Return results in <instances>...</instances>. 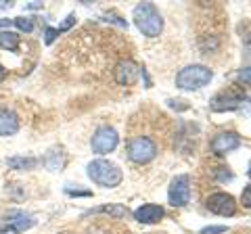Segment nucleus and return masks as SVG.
I'll use <instances>...</instances> for the list:
<instances>
[{
	"instance_id": "obj_1",
	"label": "nucleus",
	"mask_w": 251,
	"mask_h": 234,
	"mask_svg": "<svg viewBox=\"0 0 251 234\" xmlns=\"http://www.w3.org/2000/svg\"><path fill=\"white\" fill-rule=\"evenodd\" d=\"M134 23L136 27L143 32L147 38H157L163 29V19H161V13L157 11V6L153 2H140L134 6Z\"/></svg>"
},
{
	"instance_id": "obj_2",
	"label": "nucleus",
	"mask_w": 251,
	"mask_h": 234,
	"mask_svg": "<svg viewBox=\"0 0 251 234\" xmlns=\"http://www.w3.org/2000/svg\"><path fill=\"white\" fill-rule=\"evenodd\" d=\"M88 178L94 184L103 186V188H115V186L122 184L124 174L115 163L107 159H94L88 163Z\"/></svg>"
},
{
	"instance_id": "obj_3",
	"label": "nucleus",
	"mask_w": 251,
	"mask_h": 234,
	"mask_svg": "<svg viewBox=\"0 0 251 234\" xmlns=\"http://www.w3.org/2000/svg\"><path fill=\"white\" fill-rule=\"evenodd\" d=\"M214 77V71L205 65H188L180 69L176 75V86L180 90H199L203 86H207Z\"/></svg>"
},
{
	"instance_id": "obj_4",
	"label": "nucleus",
	"mask_w": 251,
	"mask_h": 234,
	"mask_svg": "<svg viewBox=\"0 0 251 234\" xmlns=\"http://www.w3.org/2000/svg\"><path fill=\"white\" fill-rule=\"evenodd\" d=\"M128 157L138 165H145L157 157V144L147 136H136L128 142Z\"/></svg>"
},
{
	"instance_id": "obj_5",
	"label": "nucleus",
	"mask_w": 251,
	"mask_h": 234,
	"mask_svg": "<svg viewBox=\"0 0 251 234\" xmlns=\"http://www.w3.org/2000/svg\"><path fill=\"white\" fill-rule=\"evenodd\" d=\"M34 224H36V220L29 213L15 209V211H9L2 220H0V234H6V232L9 234H19V232L29 230Z\"/></svg>"
},
{
	"instance_id": "obj_6",
	"label": "nucleus",
	"mask_w": 251,
	"mask_h": 234,
	"mask_svg": "<svg viewBox=\"0 0 251 234\" xmlns=\"http://www.w3.org/2000/svg\"><path fill=\"white\" fill-rule=\"evenodd\" d=\"M168 201L172 207H184L191 201V178L186 174H180L170 182Z\"/></svg>"
},
{
	"instance_id": "obj_7",
	"label": "nucleus",
	"mask_w": 251,
	"mask_h": 234,
	"mask_svg": "<svg viewBox=\"0 0 251 234\" xmlns=\"http://www.w3.org/2000/svg\"><path fill=\"white\" fill-rule=\"evenodd\" d=\"M117 142H120V136H117V132L109 126H103L99 128L97 132L92 134V140H90V146L92 151L97 155H107V153H113Z\"/></svg>"
},
{
	"instance_id": "obj_8",
	"label": "nucleus",
	"mask_w": 251,
	"mask_h": 234,
	"mask_svg": "<svg viewBox=\"0 0 251 234\" xmlns=\"http://www.w3.org/2000/svg\"><path fill=\"white\" fill-rule=\"evenodd\" d=\"M205 207L209 209L211 213L222 215V217H230L237 213V201H234L232 194L228 192H214L209 194L205 201Z\"/></svg>"
},
{
	"instance_id": "obj_9",
	"label": "nucleus",
	"mask_w": 251,
	"mask_h": 234,
	"mask_svg": "<svg viewBox=\"0 0 251 234\" xmlns=\"http://www.w3.org/2000/svg\"><path fill=\"white\" fill-rule=\"evenodd\" d=\"M243 98L245 94L243 92H237V90H222L220 94H216L211 98V111H232V109H239L243 105Z\"/></svg>"
},
{
	"instance_id": "obj_10",
	"label": "nucleus",
	"mask_w": 251,
	"mask_h": 234,
	"mask_svg": "<svg viewBox=\"0 0 251 234\" xmlns=\"http://www.w3.org/2000/svg\"><path fill=\"white\" fill-rule=\"evenodd\" d=\"M140 73H143V69H140L134 63V61H130V59H122L120 63L115 65V69H113L115 82L120 84V86H132V84H136Z\"/></svg>"
},
{
	"instance_id": "obj_11",
	"label": "nucleus",
	"mask_w": 251,
	"mask_h": 234,
	"mask_svg": "<svg viewBox=\"0 0 251 234\" xmlns=\"http://www.w3.org/2000/svg\"><path fill=\"white\" fill-rule=\"evenodd\" d=\"M241 146V136L237 132H220L211 140V151L216 155H226L230 151H237Z\"/></svg>"
},
{
	"instance_id": "obj_12",
	"label": "nucleus",
	"mask_w": 251,
	"mask_h": 234,
	"mask_svg": "<svg viewBox=\"0 0 251 234\" xmlns=\"http://www.w3.org/2000/svg\"><path fill=\"white\" fill-rule=\"evenodd\" d=\"M166 215L161 205H153V203H147V205L138 207L134 211V220L140 224H157L161 217Z\"/></svg>"
},
{
	"instance_id": "obj_13",
	"label": "nucleus",
	"mask_w": 251,
	"mask_h": 234,
	"mask_svg": "<svg viewBox=\"0 0 251 234\" xmlns=\"http://www.w3.org/2000/svg\"><path fill=\"white\" fill-rule=\"evenodd\" d=\"M19 132V117L13 109L0 107V136H13Z\"/></svg>"
},
{
	"instance_id": "obj_14",
	"label": "nucleus",
	"mask_w": 251,
	"mask_h": 234,
	"mask_svg": "<svg viewBox=\"0 0 251 234\" xmlns=\"http://www.w3.org/2000/svg\"><path fill=\"white\" fill-rule=\"evenodd\" d=\"M97 213H107L115 217V220H122V217L128 215V209L124 205H117V203H109V205H100V207H94V209H88L84 215H97Z\"/></svg>"
},
{
	"instance_id": "obj_15",
	"label": "nucleus",
	"mask_w": 251,
	"mask_h": 234,
	"mask_svg": "<svg viewBox=\"0 0 251 234\" xmlns=\"http://www.w3.org/2000/svg\"><path fill=\"white\" fill-rule=\"evenodd\" d=\"M38 163L40 161H38L36 157H11V159H6V165H9L11 169H17V171L34 169Z\"/></svg>"
},
{
	"instance_id": "obj_16",
	"label": "nucleus",
	"mask_w": 251,
	"mask_h": 234,
	"mask_svg": "<svg viewBox=\"0 0 251 234\" xmlns=\"http://www.w3.org/2000/svg\"><path fill=\"white\" fill-rule=\"evenodd\" d=\"M19 34L17 32H0V48L2 50H9V52H15V50H19Z\"/></svg>"
},
{
	"instance_id": "obj_17",
	"label": "nucleus",
	"mask_w": 251,
	"mask_h": 234,
	"mask_svg": "<svg viewBox=\"0 0 251 234\" xmlns=\"http://www.w3.org/2000/svg\"><path fill=\"white\" fill-rule=\"evenodd\" d=\"M63 161H65V159H63V153L61 151H50L44 157V165L49 167L50 171H57V169L63 167Z\"/></svg>"
},
{
	"instance_id": "obj_18",
	"label": "nucleus",
	"mask_w": 251,
	"mask_h": 234,
	"mask_svg": "<svg viewBox=\"0 0 251 234\" xmlns=\"http://www.w3.org/2000/svg\"><path fill=\"white\" fill-rule=\"evenodd\" d=\"M13 25H17L19 32H25V34L34 32V19H31V17H15Z\"/></svg>"
},
{
	"instance_id": "obj_19",
	"label": "nucleus",
	"mask_w": 251,
	"mask_h": 234,
	"mask_svg": "<svg viewBox=\"0 0 251 234\" xmlns=\"http://www.w3.org/2000/svg\"><path fill=\"white\" fill-rule=\"evenodd\" d=\"M57 36H59V29L57 27H46L44 29V42L46 44H52L54 40H57Z\"/></svg>"
},
{
	"instance_id": "obj_20",
	"label": "nucleus",
	"mask_w": 251,
	"mask_h": 234,
	"mask_svg": "<svg viewBox=\"0 0 251 234\" xmlns=\"http://www.w3.org/2000/svg\"><path fill=\"white\" fill-rule=\"evenodd\" d=\"M105 21H111V23H117V25H120V27H126V29H128V21H124L122 17H117V15H115V13H107V15H105Z\"/></svg>"
},
{
	"instance_id": "obj_21",
	"label": "nucleus",
	"mask_w": 251,
	"mask_h": 234,
	"mask_svg": "<svg viewBox=\"0 0 251 234\" xmlns=\"http://www.w3.org/2000/svg\"><path fill=\"white\" fill-rule=\"evenodd\" d=\"M226 230V226H207V228H203L201 230V234H224Z\"/></svg>"
},
{
	"instance_id": "obj_22",
	"label": "nucleus",
	"mask_w": 251,
	"mask_h": 234,
	"mask_svg": "<svg viewBox=\"0 0 251 234\" xmlns=\"http://www.w3.org/2000/svg\"><path fill=\"white\" fill-rule=\"evenodd\" d=\"M241 203H243V207L251 209V184L247 186L245 190H243V194H241Z\"/></svg>"
},
{
	"instance_id": "obj_23",
	"label": "nucleus",
	"mask_w": 251,
	"mask_h": 234,
	"mask_svg": "<svg viewBox=\"0 0 251 234\" xmlns=\"http://www.w3.org/2000/svg\"><path fill=\"white\" fill-rule=\"evenodd\" d=\"M67 194H72V197H90V190H82V188H72V186H67L65 188Z\"/></svg>"
},
{
	"instance_id": "obj_24",
	"label": "nucleus",
	"mask_w": 251,
	"mask_h": 234,
	"mask_svg": "<svg viewBox=\"0 0 251 234\" xmlns=\"http://www.w3.org/2000/svg\"><path fill=\"white\" fill-rule=\"evenodd\" d=\"M74 23H75V15H69V17L65 19V23H63V25H61V27H57V29H59V34H61V32H67V29H69V27H72V25H74Z\"/></svg>"
},
{
	"instance_id": "obj_25",
	"label": "nucleus",
	"mask_w": 251,
	"mask_h": 234,
	"mask_svg": "<svg viewBox=\"0 0 251 234\" xmlns=\"http://www.w3.org/2000/svg\"><path fill=\"white\" fill-rule=\"evenodd\" d=\"M13 25V19H0V27H11Z\"/></svg>"
},
{
	"instance_id": "obj_26",
	"label": "nucleus",
	"mask_w": 251,
	"mask_h": 234,
	"mask_svg": "<svg viewBox=\"0 0 251 234\" xmlns=\"http://www.w3.org/2000/svg\"><path fill=\"white\" fill-rule=\"evenodd\" d=\"M27 9H42V2H29Z\"/></svg>"
},
{
	"instance_id": "obj_27",
	"label": "nucleus",
	"mask_w": 251,
	"mask_h": 234,
	"mask_svg": "<svg viewBox=\"0 0 251 234\" xmlns=\"http://www.w3.org/2000/svg\"><path fill=\"white\" fill-rule=\"evenodd\" d=\"M4 77H6V69H4L2 65H0V82H2V80H4Z\"/></svg>"
},
{
	"instance_id": "obj_28",
	"label": "nucleus",
	"mask_w": 251,
	"mask_h": 234,
	"mask_svg": "<svg viewBox=\"0 0 251 234\" xmlns=\"http://www.w3.org/2000/svg\"><path fill=\"white\" fill-rule=\"evenodd\" d=\"M249 176H251V167H249Z\"/></svg>"
},
{
	"instance_id": "obj_29",
	"label": "nucleus",
	"mask_w": 251,
	"mask_h": 234,
	"mask_svg": "<svg viewBox=\"0 0 251 234\" xmlns=\"http://www.w3.org/2000/svg\"><path fill=\"white\" fill-rule=\"evenodd\" d=\"M63 234H67V232H63Z\"/></svg>"
}]
</instances>
